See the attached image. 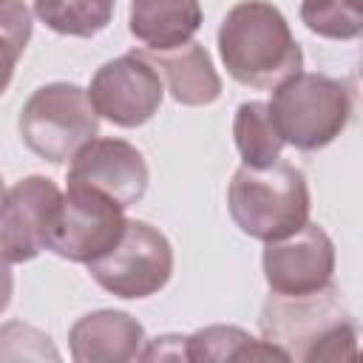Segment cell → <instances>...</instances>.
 I'll return each instance as SVG.
<instances>
[{
	"label": "cell",
	"mask_w": 363,
	"mask_h": 363,
	"mask_svg": "<svg viewBox=\"0 0 363 363\" xmlns=\"http://www.w3.org/2000/svg\"><path fill=\"white\" fill-rule=\"evenodd\" d=\"M17 130L31 153L51 164H68L99 136V116L85 88L74 82H48L26 99Z\"/></svg>",
	"instance_id": "5"
},
{
	"label": "cell",
	"mask_w": 363,
	"mask_h": 363,
	"mask_svg": "<svg viewBox=\"0 0 363 363\" xmlns=\"http://www.w3.org/2000/svg\"><path fill=\"white\" fill-rule=\"evenodd\" d=\"M0 3H3V0H0Z\"/></svg>",
	"instance_id": "24"
},
{
	"label": "cell",
	"mask_w": 363,
	"mask_h": 363,
	"mask_svg": "<svg viewBox=\"0 0 363 363\" xmlns=\"http://www.w3.org/2000/svg\"><path fill=\"white\" fill-rule=\"evenodd\" d=\"M309 184L303 170L275 159L264 167L241 164L227 187V210L235 227L258 241H278L309 221Z\"/></svg>",
	"instance_id": "3"
},
{
	"label": "cell",
	"mask_w": 363,
	"mask_h": 363,
	"mask_svg": "<svg viewBox=\"0 0 363 363\" xmlns=\"http://www.w3.org/2000/svg\"><path fill=\"white\" fill-rule=\"evenodd\" d=\"M264 278L275 295H306L332 284L335 275V244L320 224L306 221L301 230L267 241Z\"/></svg>",
	"instance_id": "9"
},
{
	"label": "cell",
	"mask_w": 363,
	"mask_h": 363,
	"mask_svg": "<svg viewBox=\"0 0 363 363\" xmlns=\"http://www.w3.org/2000/svg\"><path fill=\"white\" fill-rule=\"evenodd\" d=\"M233 139L235 147L250 167H264L281 159L284 139L275 130V122L269 116L267 102H241L233 119Z\"/></svg>",
	"instance_id": "16"
},
{
	"label": "cell",
	"mask_w": 363,
	"mask_h": 363,
	"mask_svg": "<svg viewBox=\"0 0 363 363\" xmlns=\"http://www.w3.org/2000/svg\"><path fill=\"white\" fill-rule=\"evenodd\" d=\"M258 326L289 360H354L357 326L340 301V289L326 284L306 295H275L261 306Z\"/></svg>",
	"instance_id": "2"
},
{
	"label": "cell",
	"mask_w": 363,
	"mask_h": 363,
	"mask_svg": "<svg viewBox=\"0 0 363 363\" xmlns=\"http://www.w3.org/2000/svg\"><path fill=\"white\" fill-rule=\"evenodd\" d=\"M60 187L48 176H26L0 201V252L23 264L48 250V235L60 207Z\"/></svg>",
	"instance_id": "10"
},
{
	"label": "cell",
	"mask_w": 363,
	"mask_h": 363,
	"mask_svg": "<svg viewBox=\"0 0 363 363\" xmlns=\"http://www.w3.org/2000/svg\"><path fill=\"white\" fill-rule=\"evenodd\" d=\"M201 20L199 0H130L128 28L145 51H164L193 40Z\"/></svg>",
	"instance_id": "14"
},
{
	"label": "cell",
	"mask_w": 363,
	"mask_h": 363,
	"mask_svg": "<svg viewBox=\"0 0 363 363\" xmlns=\"http://www.w3.org/2000/svg\"><path fill=\"white\" fill-rule=\"evenodd\" d=\"M218 54L227 74L255 91H275L303 68V51L278 6L235 3L218 26Z\"/></svg>",
	"instance_id": "1"
},
{
	"label": "cell",
	"mask_w": 363,
	"mask_h": 363,
	"mask_svg": "<svg viewBox=\"0 0 363 363\" xmlns=\"http://www.w3.org/2000/svg\"><path fill=\"white\" fill-rule=\"evenodd\" d=\"M142 54L164 77L167 91L179 105L199 108V105H210L221 96V77L201 43L187 40L176 48L142 51Z\"/></svg>",
	"instance_id": "13"
},
{
	"label": "cell",
	"mask_w": 363,
	"mask_h": 363,
	"mask_svg": "<svg viewBox=\"0 0 363 363\" xmlns=\"http://www.w3.org/2000/svg\"><path fill=\"white\" fill-rule=\"evenodd\" d=\"M142 360H184V337L182 335H162L145 343Z\"/></svg>",
	"instance_id": "21"
},
{
	"label": "cell",
	"mask_w": 363,
	"mask_h": 363,
	"mask_svg": "<svg viewBox=\"0 0 363 363\" xmlns=\"http://www.w3.org/2000/svg\"><path fill=\"white\" fill-rule=\"evenodd\" d=\"M116 0H34V14L65 37H94L113 20Z\"/></svg>",
	"instance_id": "17"
},
{
	"label": "cell",
	"mask_w": 363,
	"mask_h": 363,
	"mask_svg": "<svg viewBox=\"0 0 363 363\" xmlns=\"http://www.w3.org/2000/svg\"><path fill=\"white\" fill-rule=\"evenodd\" d=\"M184 360H289L275 343L258 340L241 326H204L184 337Z\"/></svg>",
	"instance_id": "15"
},
{
	"label": "cell",
	"mask_w": 363,
	"mask_h": 363,
	"mask_svg": "<svg viewBox=\"0 0 363 363\" xmlns=\"http://www.w3.org/2000/svg\"><path fill=\"white\" fill-rule=\"evenodd\" d=\"M31 40V11L23 0H3L0 3V96L6 94L17 60Z\"/></svg>",
	"instance_id": "19"
},
{
	"label": "cell",
	"mask_w": 363,
	"mask_h": 363,
	"mask_svg": "<svg viewBox=\"0 0 363 363\" xmlns=\"http://www.w3.org/2000/svg\"><path fill=\"white\" fill-rule=\"evenodd\" d=\"M3 196H6V184H3V176H0V201H3Z\"/></svg>",
	"instance_id": "23"
},
{
	"label": "cell",
	"mask_w": 363,
	"mask_h": 363,
	"mask_svg": "<svg viewBox=\"0 0 363 363\" xmlns=\"http://www.w3.org/2000/svg\"><path fill=\"white\" fill-rule=\"evenodd\" d=\"M0 360H60V352L45 332L11 320L0 326Z\"/></svg>",
	"instance_id": "20"
},
{
	"label": "cell",
	"mask_w": 363,
	"mask_h": 363,
	"mask_svg": "<svg viewBox=\"0 0 363 363\" xmlns=\"http://www.w3.org/2000/svg\"><path fill=\"white\" fill-rule=\"evenodd\" d=\"M145 343L147 337H145L142 323L122 309L88 312L68 329V346L77 363L142 360Z\"/></svg>",
	"instance_id": "12"
},
{
	"label": "cell",
	"mask_w": 363,
	"mask_h": 363,
	"mask_svg": "<svg viewBox=\"0 0 363 363\" xmlns=\"http://www.w3.org/2000/svg\"><path fill=\"white\" fill-rule=\"evenodd\" d=\"M9 264L11 261L0 252V315L6 312V306L11 303V295H14V272Z\"/></svg>",
	"instance_id": "22"
},
{
	"label": "cell",
	"mask_w": 363,
	"mask_h": 363,
	"mask_svg": "<svg viewBox=\"0 0 363 363\" xmlns=\"http://www.w3.org/2000/svg\"><path fill=\"white\" fill-rule=\"evenodd\" d=\"M267 108L284 145L320 150L346 130L354 113V91L343 79L301 71L272 91Z\"/></svg>",
	"instance_id": "4"
},
{
	"label": "cell",
	"mask_w": 363,
	"mask_h": 363,
	"mask_svg": "<svg viewBox=\"0 0 363 363\" xmlns=\"http://www.w3.org/2000/svg\"><path fill=\"white\" fill-rule=\"evenodd\" d=\"M125 221V207L108 196L82 184H68L60 196L48 250L74 264H88L119 241Z\"/></svg>",
	"instance_id": "7"
},
{
	"label": "cell",
	"mask_w": 363,
	"mask_h": 363,
	"mask_svg": "<svg viewBox=\"0 0 363 363\" xmlns=\"http://www.w3.org/2000/svg\"><path fill=\"white\" fill-rule=\"evenodd\" d=\"M85 267L91 278L116 298H150L164 289L173 275V247L153 224L128 218L119 241Z\"/></svg>",
	"instance_id": "6"
},
{
	"label": "cell",
	"mask_w": 363,
	"mask_h": 363,
	"mask_svg": "<svg viewBox=\"0 0 363 363\" xmlns=\"http://www.w3.org/2000/svg\"><path fill=\"white\" fill-rule=\"evenodd\" d=\"M162 96V74L142 51H128L116 60H108L102 68H96L88 88L96 116L116 128H139L153 119Z\"/></svg>",
	"instance_id": "8"
},
{
	"label": "cell",
	"mask_w": 363,
	"mask_h": 363,
	"mask_svg": "<svg viewBox=\"0 0 363 363\" xmlns=\"http://www.w3.org/2000/svg\"><path fill=\"white\" fill-rule=\"evenodd\" d=\"M68 184L91 187L119 207H130L142 201L150 170L142 150L125 139H91L71 162H68Z\"/></svg>",
	"instance_id": "11"
},
{
	"label": "cell",
	"mask_w": 363,
	"mask_h": 363,
	"mask_svg": "<svg viewBox=\"0 0 363 363\" xmlns=\"http://www.w3.org/2000/svg\"><path fill=\"white\" fill-rule=\"evenodd\" d=\"M301 23L326 40H357L363 31L360 0H301Z\"/></svg>",
	"instance_id": "18"
}]
</instances>
